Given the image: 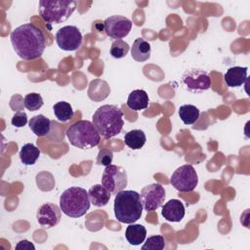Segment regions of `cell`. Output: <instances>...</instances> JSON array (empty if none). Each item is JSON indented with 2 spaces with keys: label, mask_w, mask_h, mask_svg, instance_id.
<instances>
[{
  "label": "cell",
  "mask_w": 250,
  "mask_h": 250,
  "mask_svg": "<svg viewBox=\"0 0 250 250\" xmlns=\"http://www.w3.org/2000/svg\"><path fill=\"white\" fill-rule=\"evenodd\" d=\"M10 39L16 54L24 61L40 58L46 48L42 30L30 22L16 27L11 32Z\"/></svg>",
  "instance_id": "obj_1"
},
{
  "label": "cell",
  "mask_w": 250,
  "mask_h": 250,
  "mask_svg": "<svg viewBox=\"0 0 250 250\" xmlns=\"http://www.w3.org/2000/svg\"><path fill=\"white\" fill-rule=\"evenodd\" d=\"M93 124L100 135L104 139H110L119 134L123 128V112L114 104H104L94 113Z\"/></svg>",
  "instance_id": "obj_2"
},
{
  "label": "cell",
  "mask_w": 250,
  "mask_h": 250,
  "mask_svg": "<svg viewBox=\"0 0 250 250\" xmlns=\"http://www.w3.org/2000/svg\"><path fill=\"white\" fill-rule=\"evenodd\" d=\"M114 215L120 223L133 224L143 213L141 194L135 190L118 191L114 198Z\"/></svg>",
  "instance_id": "obj_3"
},
{
  "label": "cell",
  "mask_w": 250,
  "mask_h": 250,
  "mask_svg": "<svg viewBox=\"0 0 250 250\" xmlns=\"http://www.w3.org/2000/svg\"><path fill=\"white\" fill-rule=\"evenodd\" d=\"M88 191L79 187L65 189L60 197V207L62 213L70 218H79L86 214L90 208Z\"/></svg>",
  "instance_id": "obj_4"
},
{
  "label": "cell",
  "mask_w": 250,
  "mask_h": 250,
  "mask_svg": "<svg viewBox=\"0 0 250 250\" xmlns=\"http://www.w3.org/2000/svg\"><path fill=\"white\" fill-rule=\"evenodd\" d=\"M66 136L70 144L81 149H89L97 146L101 141V135L93 122L78 120L66 130Z\"/></svg>",
  "instance_id": "obj_5"
},
{
  "label": "cell",
  "mask_w": 250,
  "mask_h": 250,
  "mask_svg": "<svg viewBox=\"0 0 250 250\" xmlns=\"http://www.w3.org/2000/svg\"><path fill=\"white\" fill-rule=\"evenodd\" d=\"M76 9V2L69 0H40L38 12L47 23H61L69 19Z\"/></svg>",
  "instance_id": "obj_6"
},
{
  "label": "cell",
  "mask_w": 250,
  "mask_h": 250,
  "mask_svg": "<svg viewBox=\"0 0 250 250\" xmlns=\"http://www.w3.org/2000/svg\"><path fill=\"white\" fill-rule=\"evenodd\" d=\"M170 183L177 190L188 192L197 187L198 176L192 165L185 164L174 171Z\"/></svg>",
  "instance_id": "obj_7"
},
{
  "label": "cell",
  "mask_w": 250,
  "mask_h": 250,
  "mask_svg": "<svg viewBox=\"0 0 250 250\" xmlns=\"http://www.w3.org/2000/svg\"><path fill=\"white\" fill-rule=\"evenodd\" d=\"M128 184L126 171L116 165H108L104 168L102 176V185L112 194L123 190Z\"/></svg>",
  "instance_id": "obj_8"
},
{
  "label": "cell",
  "mask_w": 250,
  "mask_h": 250,
  "mask_svg": "<svg viewBox=\"0 0 250 250\" xmlns=\"http://www.w3.org/2000/svg\"><path fill=\"white\" fill-rule=\"evenodd\" d=\"M55 39L60 49L63 51H76L82 44V34L74 25L61 27L57 31Z\"/></svg>",
  "instance_id": "obj_9"
},
{
  "label": "cell",
  "mask_w": 250,
  "mask_h": 250,
  "mask_svg": "<svg viewBox=\"0 0 250 250\" xmlns=\"http://www.w3.org/2000/svg\"><path fill=\"white\" fill-rule=\"evenodd\" d=\"M104 28L107 36L119 40L129 34L132 28V21L124 16L113 15L104 20Z\"/></svg>",
  "instance_id": "obj_10"
},
{
  "label": "cell",
  "mask_w": 250,
  "mask_h": 250,
  "mask_svg": "<svg viewBox=\"0 0 250 250\" xmlns=\"http://www.w3.org/2000/svg\"><path fill=\"white\" fill-rule=\"evenodd\" d=\"M165 188L160 184H150L142 188L141 200L146 211H154L159 208L165 199Z\"/></svg>",
  "instance_id": "obj_11"
},
{
  "label": "cell",
  "mask_w": 250,
  "mask_h": 250,
  "mask_svg": "<svg viewBox=\"0 0 250 250\" xmlns=\"http://www.w3.org/2000/svg\"><path fill=\"white\" fill-rule=\"evenodd\" d=\"M62 218V210L58 205L47 202L41 205L37 211L36 219L43 229H51L57 226Z\"/></svg>",
  "instance_id": "obj_12"
},
{
  "label": "cell",
  "mask_w": 250,
  "mask_h": 250,
  "mask_svg": "<svg viewBox=\"0 0 250 250\" xmlns=\"http://www.w3.org/2000/svg\"><path fill=\"white\" fill-rule=\"evenodd\" d=\"M183 82L192 91L207 90L211 86L209 75L201 69H189L183 75Z\"/></svg>",
  "instance_id": "obj_13"
},
{
  "label": "cell",
  "mask_w": 250,
  "mask_h": 250,
  "mask_svg": "<svg viewBox=\"0 0 250 250\" xmlns=\"http://www.w3.org/2000/svg\"><path fill=\"white\" fill-rule=\"evenodd\" d=\"M161 215L169 222H181L185 217V206L179 199H170L163 205Z\"/></svg>",
  "instance_id": "obj_14"
},
{
  "label": "cell",
  "mask_w": 250,
  "mask_h": 250,
  "mask_svg": "<svg viewBox=\"0 0 250 250\" xmlns=\"http://www.w3.org/2000/svg\"><path fill=\"white\" fill-rule=\"evenodd\" d=\"M247 79V67L232 66L229 67L224 75V80L229 87L242 86Z\"/></svg>",
  "instance_id": "obj_15"
},
{
  "label": "cell",
  "mask_w": 250,
  "mask_h": 250,
  "mask_svg": "<svg viewBox=\"0 0 250 250\" xmlns=\"http://www.w3.org/2000/svg\"><path fill=\"white\" fill-rule=\"evenodd\" d=\"M110 93V88L106 81L102 79H94L90 82L88 88V96L94 102L104 100Z\"/></svg>",
  "instance_id": "obj_16"
},
{
  "label": "cell",
  "mask_w": 250,
  "mask_h": 250,
  "mask_svg": "<svg viewBox=\"0 0 250 250\" xmlns=\"http://www.w3.org/2000/svg\"><path fill=\"white\" fill-rule=\"evenodd\" d=\"M110 192L100 184L92 186L88 190L90 202L98 207L105 206L110 199Z\"/></svg>",
  "instance_id": "obj_17"
},
{
  "label": "cell",
  "mask_w": 250,
  "mask_h": 250,
  "mask_svg": "<svg viewBox=\"0 0 250 250\" xmlns=\"http://www.w3.org/2000/svg\"><path fill=\"white\" fill-rule=\"evenodd\" d=\"M131 56L136 62H146L150 57V45L144 38H137L131 47Z\"/></svg>",
  "instance_id": "obj_18"
},
{
  "label": "cell",
  "mask_w": 250,
  "mask_h": 250,
  "mask_svg": "<svg viewBox=\"0 0 250 250\" xmlns=\"http://www.w3.org/2000/svg\"><path fill=\"white\" fill-rule=\"evenodd\" d=\"M28 126L30 130L37 136V137H44L48 135L51 131V120L44 116L43 114L35 115L31 117L28 122Z\"/></svg>",
  "instance_id": "obj_19"
},
{
  "label": "cell",
  "mask_w": 250,
  "mask_h": 250,
  "mask_svg": "<svg viewBox=\"0 0 250 250\" xmlns=\"http://www.w3.org/2000/svg\"><path fill=\"white\" fill-rule=\"evenodd\" d=\"M125 237L131 245H140L146 237V229L140 224H129L125 230Z\"/></svg>",
  "instance_id": "obj_20"
},
{
  "label": "cell",
  "mask_w": 250,
  "mask_h": 250,
  "mask_svg": "<svg viewBox=\"0 0 250 250\" xmlns=\"http://www.w3.org/2000/svg\"><path fill=\"white\" fill-rule=\"evenodd\" d=\"M127 105L135 111L145 109L148 105V95L144 90H134L128 96Z\"/></svg>",
  "instance_id": "obj_21"
},
{
  "label": "cell",
  "mask_w": 250,
  "mask_h": 250,
  "mask_svg": "<svg viewBox=\"0 0 250 250\" xmlns=\"http://www.w3.org/2000/svg\"><path fill=\"white\" fill-rule=\"evenodd\" d=\"M146 137L144 131L140 129H135L127 132L124 136V142L127 146L132 149H140L146 144Z\"/></svg>",
  "instance_id": "obj_22"
},
{
  "label": "cell",
  "mask_w": 250,
  "mask_h": 250,
  "mask_svg": "<svg viewBox=\"0 0 250 250\" xmlns=\"http://www.w3.org/2000/svg\"><path fill=\"white\" fill-rule=\"evenodd\" d=\"M40 156V150L33 144L27 143L20 151V159L24 165H33Z\"/></svg>",
  "instance_id": "obj_23"
},
{
  "label": "cell",
  "mask_w": 250,
  "mask_h": 250,
  "mask_svg": "<svg viewBox=\"0 0 250 250\" xmlns=\"http://www.w3.org/2000/svg\"><path fill=\"white\" fill-rule=\"evenodd\" d=\"M53 109H54L55 116L61 122H67L74 115L72 106L67 102H63V101L58 102L57 104H54Z\"/></svg>",
  "instance_id": "obj_24"
},
{
  "label": "cell",
  "mask_w": 250,
  "mask_h": 250,
  "mask_svg": "<svg viewBox=\"0 0 250 250\" xmlns=\"http://www.w3.org/2000/svg\"><path fill=\"white\" fill-rule=\"evenodd\" d=\"M199 109L192 104H184L179 108V116L187 125L195 123L199 117Z\"/></svg>",
  "instance_id": "obj_25"
},
{
  "label": "cell",
  "mask_w": 250,
  "mask_h": 250,
  "mask_svg": "<svg viewBox=\"0 0 250 250\" xmlns=\"http://www.w3.org/2000/svg\"><path fill=\"white\" fill-rule=\"evenodd\" d=\"M43 99L40 94L29 93L23 98V105L30 111L38 110L43 105Z\"/></svg>",
  "instance_id": "obj_26"
},
{
  "label": "cell",
  "mask_w": 250,
  "mask_h": 250,
  "mask_svg": "<svg viewBox=\"0 0 250 250\" xmlns=\"http://www.w3.org/2000/svg\"><path fill=\"white\" fill-rule=\"evenodd\" d=\"M130 49V46L127 42L123 41L122 39L114 40L111 43L110 47V55L115 59H121L126 57Z\"/></svg>",
  "instance_id": "obj_27"
},
{
  "label": "cell",
  "mask_w": 250,
  "mask_h": 250,
  "mask_svg": "<svg viewBox=\"0 0 250 250\" xmlns=\"http://www.w3.org/2000/svg\"><path fill=\"white\" fill-rule=\"evenodd\" d=\"M165 247L164 237L162 235L149 236L142 246L143 250H162Z\"/></svg>",
  "instance_id": "obj_28"
},
{
  "label": "cell",
  "mask_w": 250,
  "mask_h": 250,
  "mask_svg": "<svg viewBox=\"0 0 250 250\" xmlns=\"http://www.w3.org/2000/svg\"><path fill=\"white\" fill-rule=\"evenodd\" d=\"M48 173L49 172L43 171V172L37 174V176H36V184H37L38 188L41 190H43V191H50L55 187V180H54V178L49 180V181H47V183H46L45 180H46V178L48 176Z\"/></svg>",
  "instance_id": "obj_29"
},
{
  "label": "cell",
  "mask_w": 250,
  "mask_h": 250,
  "mask_svg": "<svg viewBox=\"0 0 250 250\" xmlns=\"http://www.w3.org/2000/svg\"><path fill=\"white\" fill-rule=\"evenodd\" d=\"M112 159H113V152L109 148H103L98 153L97 164L106 167L112 163Z\"/></svg>",
  "instance_id": "obj_30"
},
{
  "label": "cell",
  "mask_w": 250,
  "mask_h": 250,
  "mask_svg": "<svg viewBox=\"0 0 250 250\" xmlns=\"http://www.w3.org/2000/svg\"><path fill=\"white\" fill-rule=\"evenodd\" d=\"M11 123L13 126H15L17 128L23 127L27 123L26 113L24 111H17L11 119Z\"/></svg>",
  "instance_id": "obj_31"
},
{
  "label": "cell",
  "mask_w": 250,
  "mask_h": 250,
  "mask_svg": "<svg viewBox=\"0 0 250 250\" xmlns=\"http://www.w3.org/2000/svg\"><path fill=\"white\" fill-rule=\"evenodd\" d=\"M16 249H26V250H34L35 247L34 245L26 240V239H23V240H21L17 245H16Z\"/></svg>",
  "instance_id": "obj_32"
}]
</instances>
